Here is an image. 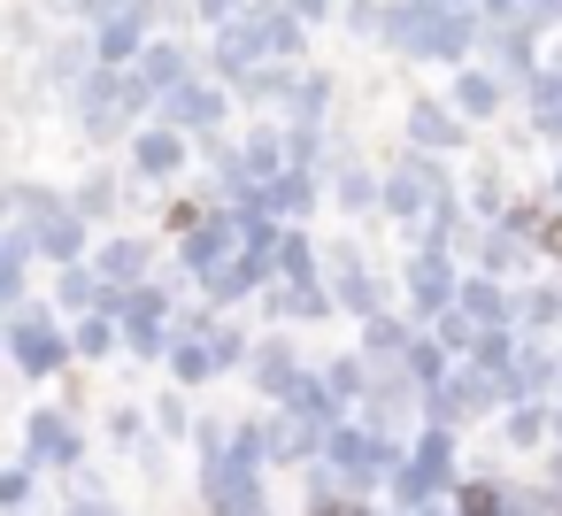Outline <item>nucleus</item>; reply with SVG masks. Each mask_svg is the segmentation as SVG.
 Listing matches in <instances>:
<instances>
[]
</instances>
